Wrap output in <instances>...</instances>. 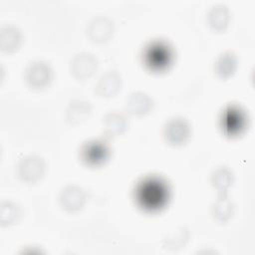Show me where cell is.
<instances>
[{
	"mask_svg": "<svg viewBox=\"0 0 255 255\" xmlns=\"http://www.w3.org/2000/svg\"><path fill=\"white\" fill-rule=\"evenodd\" d=\"M167 198V185L158 177H146L136 186L135 200L144 210L155 211L160 209L165 205Z\"/></svg>",
	"mask_w": 255,
	"mask_h": 255,
	"instance_id": "cell-1",
	"label": "cell"
},
{
	"mask_svg": "<svg viewBox=\"0 0 255 255\" xmlns=\"http://www.w3.org/2000/svg\"><path fill=\"white\" fill-rule=\"evenodd\" d=\"M171 60V52L166 43L155 41L150 43L144 50L143 61L145 65L153 71L165 69Z\"/></svg>",
	"mask_w": 255,
	"mask_h": 255,
	"instance_id": "cell-2",
	"label": "cell"
},
{
	"mask_svg": "<svg viewBox=\"0 0 255 255\" xmlns=\"http://www.w3.org/2000/svg\"><path fill=\"white\" fill-rule=\"evenodd\" d=\"M109 153V147L105 141L93 139L82 145L80 156L87 165L99 166L108 159Z\"/></svg>",
	"mask_w": 255,
	"mask_h": 255,
	"instance_id": "cell-3",
	"label": "cell"
},
{
	"mask_svg": "<svg viewBox=\"0 0 255 255\" xmlns=\"http://www.w3.org/2000/svg\"><path fill=\"white\" fill-rule=\"evenodd\" d=\"M44 171V161L37 155H26L18 163L19 177L26 182H36L43 176Z\"/></svg>",
	"mask_w": 255,
	"mask_h": 255,
	"instance_id": "cell-4",
	"label": "cell"
},
{
	"mask_svg": "<svg viewBox=\"0 0 255 255\" xmlns=\"http://www.w3.org/2000/svg\"><path fill=\"white\" fill-rule=\"evenodd\" d=\"M190 133L188 123L179 117L170 119L164 126L163 134L165 140L172 145L184 143Z\"/></svg>",
	"mask_w": 255,
	"mask_h": 255,
	"instance_id": "cell-5",
	"label": "cell"
},
{
	"mask_svg": "<svg viewBox=\"0 0 255 255\" xmlns=\"http://www.w3.org/2000/svg\"><path fill=\"white\" fill-rule=\"evenodd\" d=\"M52 79V70L50 66L43 61L31 63L26 70V80L28 84L35 89L47 87Z\"/></svg>",
	"mask_w": 255,
	"mask_h": 255,
	"instance_id": "cell-6",
	"label": "cell"
},
{
	"mask_svg": "<svg viewBox=\"0 0 255 255\" xmlns=\"http://www.w3.org/2000/svg\"><path fill=\"white\" fill-rule=\"evenodd\" d=\"M97 67L98 64L96 58L90 53L82 52L74 56L71 61L70 70L75 78L85 80L94 75Z\"/></svg>",
	"mask_w": 255,
	"mask_h": 255,
	"instance_id": "cell-7",
	"label": "cell"
},
{
	"mask_svg": "<svg viewBox=\"0 0 255 255\" xmlns=\"http://www.w3.org/2000/svg\"><path fill=\"white\" fill-rule=\"evenodd\" d=\"M86 192L77 185L65 186L60 194V202L68 211L79 210L86 202Z\"/></svg>",
	"mask_w": 255,
	"mask_h": 255,
	"instance_id": "cell-8",
	"label": "cell"
},
{
	"mask_svg": "<svg viewBox=\"0 0 255 255\" xmlns=\"http://www.w3.org/2000/svg\"><path fill=\"white\" fill-rule=\"evenodd\" d=\"M121 86L122 79L120 74L116 71H108L100 77L96 85V93L100 97L111 98L121 90Z\"/></svg>",
	"mask_w": 255,
	"mask_h": 255,
	"instance_id": "cell-9",
	"label": "cell"
},
{
	"mask_svg": "<svg viewBox=\"0 0 255 255\" xmlns=\"http://www.w3.org/2000/svg\"><path fill=\"white\" fill-rule=\"evenodd\" d=\"M113 34L112 21L103 16L94 18L88 26V36L93 42L103 43L110 39Z\"/></svg>",
	"mask_w": 255,
	"mask_h": 255,
	"instance_id": "cell-10",
	"label": "cell"
},
{
	"mask_svg": "<svg viewBox=\"0 0 255 255\" xmlns=\"http://www.w3.org/2000/svg\"><path fill=\"white\" fill-rule=\"evenodd\" d=\"M152 108V101L148 95L142 92L132 93L127 100V112L133 116L146 115Z\"/></svg>",
	"mask_w": 255,
	"mask_h": 255,
	"instance_id": "cell-11",
	"label": "cell"
},
{
	"mask_svg": "<svg viewBox=\"0 0 255 255\" xmlns=\"http://www.w3.org/2000/svg\"><path fill=\"white\" fill-rule=\"evenodd\" d=\"M222 128L228 134H235L240 131L244 126V115L235 107L228 108L222 115L221 119Z\"/></svg>",
	"mask_w": 255,
	"mask_h": 255,
	"instance_id": "cell-12",
	"label": "cell"
},
{
	"mask_svg": "<svg viewBox=\"0 0 255 255\" xmlns=\"http://www.w3.org/2000/svg\"><path fill=\"white\" fill-rule=\"evenodd\" d=\"M128 128V119L120 112H110L104 118V129L110 136L122 134Z\"/></svg>",
	"mask_w": 255,
	"mask_h": 255,
	"instance_id": "cell-13",
	"label": "cell"
},
{
	"mask_svg": "<svg viewBox=\"0 0 255 255\" xmlns=\"http://www.w3.org/2000/svg\"><path fill=\"white\" fill-rule=\"evenodd\" d=\"M91 114V106L82 100L73 101L66 111V119L71 125H79L85 122Z\"/></svg>",
	"mask_w": 255,
	"mask_h": 255,
	"instance_id": "cell-14",
	"label": "cell"
},
{
	"mask_svg": "<svg viewBox=\"0 0 255 255\" xmlns=\"http://www.w3.org/2000/svg\"><path fill=\"white\" fill-rule=\"evenodd\" d=\"M21 43L20 31L12 25L3 26L0 30V47L4 52H14Z\"/></svg>",
	"mask_w": 255,
	"mask_h": 255,
	"instance_id": "cell-15",
	"label": "cell"
},
{
	"mask_svg": "<svg viewBox=\"0 0 255 255\" xmlns=\"http://www.w3.org/2000/svg\"><path fill=\"white\" fill-rule=\"evenodd\" d=\"M237 68V58L232 52H224L216 59L214 70L221 79L231 77Z\"/></svg>",
	"mask_w": 255,
	"mask_h": 255,
	"instance_id": "cell-16",
	"label": "cell"
},
{
	"mask_svg": "<svg viewBox=\"0 0 255 255\" xmlns=\"http://www.w3.org/2000/svg\"><path fill=\"white\" fill-rule=\"evenodd\" d=\"M230 20L229 11L226 6L218 4L213 6L207 15V21L209 26L215 31H223L228 26Z\"/></svg>",
	"mask_w": 255,
	"mask_h": 255,
	"instance_id": "cell-17",
	"label": "cell"
},
{
	"mask_svg": "<svg viewBox=\"0 0 255 255\" xmlns=\"http://www.w3.org/2000/svg\"><path fill=\"white\" fill-rule=\"evenodd\" d=\"M212 184L219 190L225 191L232 182V172L226 166L217 167L211 175Z\"/></svg>",
	"mask_w": 255,
	"mask_h": 255,
	"instance_id": "cell-18",
	"label": "cell"
},
{
	"mask_svg": "<svg viewBox=\"0 0 255 255\" xmlns=\"http://www.w3.org/2000/svg\"><path fill=\"white\" fill-rule=\"evenodd\" d=\"M212 212L215 218L220 221H224L228 219L232 213V204L225 195H222L214 203Z\"/></svg>",
	"mask_w": 255,
	"mask_h": 255,
	"instance_id": "cell-19",
	"label": "cell"
},
{
	"mask_svg": "<svg viewBox=\"0 0 255 255\" xmlns=\"http://www.w3.org/2000/svg\"><path fill=\"white\" fill-rule=\"evenodd\" d=\"M18 216V207L10 201H3L0 205V222L2 225L12 224Z\"/></svg>",
	"mask_w": 255,
	"mask_h": 255,
	"instance_id": "cell-20",
	"label": "cell"
},
{
	"mask_svg": "<svg viewBox=\"0 0 255 255\" xmlns=\"http://www.w3.org/2000/svg\"><path fill=\"white\" fill-rule=\"evenodd\" d=\"M187 240V231L183 228L175 229L174 231L170 232L167 237L164 239L165 246L168 249H177L184 245L185 241Z\"/></svg>",
	"mask_w": 255,
	"mask_h": 255,
	"instance_id": "cell-21",
	"label": "cell"
}]
</instances>
